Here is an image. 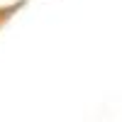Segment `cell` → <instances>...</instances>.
<instances>
[{
	"mask_svg": "<svg viewBox=\"0 0 122 122\" xmlns=\"http://www.w3.org/2000/svg\"><path fill=\"white\" fill-rule=\"evenodd\" d=\"M27 7V0H15V3H5L0 5V32H3V27L7 22H12L15 15H20V10Z\"/></svg>",
	"mask_w": 122,
	"mask_h": 122,
	"instance_id": "cell-1",
	"label": "cell"
}]
</instances>
